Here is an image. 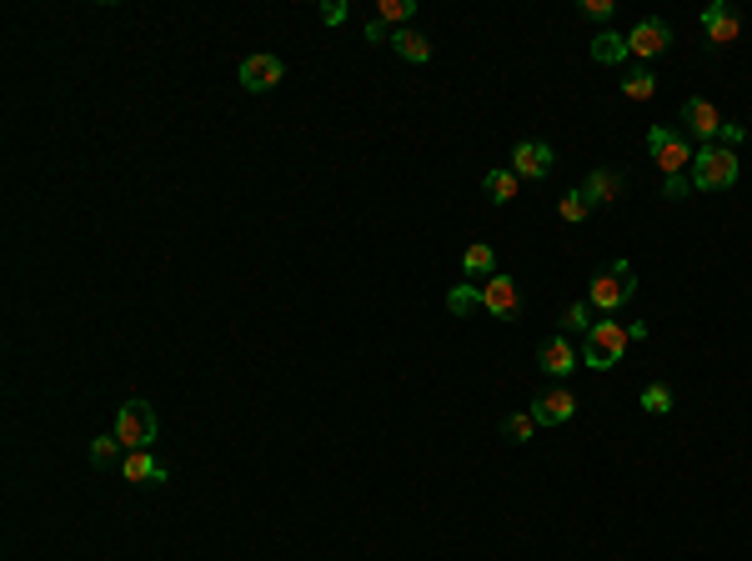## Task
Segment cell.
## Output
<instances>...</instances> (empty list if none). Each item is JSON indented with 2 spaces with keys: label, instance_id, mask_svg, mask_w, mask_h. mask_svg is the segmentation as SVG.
Masks as SVG:
<instances>
[{
  "label": "cell",
  "instance_id": "obj_1",
  "mask_svg": "<svg viewBox=\"0 0 752 561\" xmlns=\"http://www.w3.org/2000/svg\"><path fill=\"white\" fill-rule=\"evenodd\" d=\"M687 181H692V191H727L732 181H737V151L732 146H702L697 156H692V171H687Z\"/></svg>",
  "mask_w": 752,
  "mask_h": 561
},
{
  "label": "cell",
  "instance_id": "obj_2",
  "mask_svg": "<svg viewBox=\"0 0 752 561\" xmlns=\"http://www.w3.org/2000/svg\"><path fill=\"white\" fill-rule=\"evenodd\" d=\"M637 296V276H632V261H612L602 276H592V291H587V306L592 311H602V316H612V311H622L627 301Z\"/></svg>",
  "mask_w": 752,
  "mask_h": 561
},
{
  "label": "cell",
  "instance_id": "obj_3",
  "mask_svg": "<svg viewBox=\"0 0 752 561\" xmlns=\"http://www.w3.org/2000/svg\"><path fill=\"white\" fill-rule=\"evenodd\" d=\"M632 346V336H627V326L622 321H597L592 331H587V346H582V361L592 366V371H612L617 361H622V351Z\"/></svg>",
  "mask_w": 752,
  "mask_h": 561
},
{
  "label": "cell",
  "instance_id": "obj_4",
  "mask_svg": "<svg viewBox=\"0 0 752 561\" xmlns=\"http://www.w3.org/2000/svg\"><path fill=\"white\" fill-rule=\"evenodd\" d=\"M156 431H161V421H156L151 401L131 396V401L121 406V416H116V436H121V446H126V451H151Z\"/></svg>",
  "mask_w": 752,
  "mask_h": 561
},
{
  "label": "cell",
  "instance_id": "obj_5",
  "mask_svg": "<svg viewBox=\"0 0 752 561\" xmlns=\"http://www.w3.org/2000/svg\"><path fill=\"white\" fill-rule=\"evenodd\" d=\"M647 151H652V161L662 166V181L692 171V156H697V151H692L682 136H672L667 126H652V131H647Z\"/></svg>",
  "mask_w": 752,
  "mask_h": 561
},
{
  "label": "cell",
  "instance_id": "obj_6",
  "mask_svg": "<svg viewBox=\"0 0 752 561\" xmlns=\"http://www.w3.org/2000/svg\"><path fill=\"white\" fill-rule=\"evenodd\" d=\"M281 76H286V66H281L271 51H261V56H246V61H241V71H236V81H241L251 96H261V91H276V86H281Z\"/></svg>",
  "mask_w": 752,
  "mask_h": 561
},
{
  "label": "cell",
  "instance_id": "obj_7",
  "mask_svg": "<svg viewBox=\"0 0 752 561\" xmlns=\"http://www.w3.org/2000/svg\"><path fill=\"white\" fill-rule=\"evenodd\" d=\"M482 306H487L497 321H512V316L522 311V291H517V281H512V276H502V271H497V276H487V281H482Z\"/></svg>",
  "mask_w": 752,
  "mask_h": 561
},
{
  "label": "cell",
  "instance_id": "obj_8",
  "mask_svg": "<svg viewBox=\"0 0 752 561\" xmlns=\"http://www.w3.org/2000/svg\"><path fill=\"white\" fill-rule=\"evenodd\" d=\"M682 121H687V131H692L702 146H712V141L722 136V126H727V121L717 116V106L702 101V96H687V101H682Z\"/></svg>",
  "mask_w": 752,
  "mask_h": 561
},
{
  "label": "cell",
  "instance_id": "obj_9",
  "mask_svg": "<svg viewBox=\"0 0 752 561\" xmlns=\"http://www.w3.org/2000/svg\"><path fill=\"white\" fill-rule=\"evenodd\" d=\"M552 161H557V151H552L547 141H522V146L512 151V176H517V181H542V176L552 171Z\"/></svg>",
  "mask_w": 752,
  "mask_h": 561
},
{
  "label": "cell",
  "instance_id": "obj_10",
  "mask_svg": "<svg viewBox=\"0 0 752 561\" xmlns=\"http://www.w3.org/2000/svg\"><path fill=\"white\" fill-rule=\"evenodd\" d=\"M737 31H742V21H737V11L727 6V0H712V6L702 11V36H707V46H732L737 41Z\"/></svg>",
  "mask_w": 752,
  "mask_h": 561
},
{
  "label": "cell",
  "instance_id": "obj_11",
  "mask_svg": "<svg viewBox=\"0 0 752 561\" xmlns=\"http://www.w3.org/2000/svg\"><path fill=\"white\" fill-rule=\"evenodd\" d=\"M572 411H577V396L567 386H552V391L532 396V421L537 426H562V421H572Z\"/></svg>",
  "mask_w": 752,
  "mask_h": 561
},
{
  "label": "cell",
  "instance_id": "obj_12",
  "mask_svg": "<svg viewBox=\"0 0 752 561\" xmlns=\"http://www.w3.org/2000/svg\"><path fill=\"white\" fill-rule=\"evenodd\" d=\"M667 41H672V26H667V21H657V16H647L642 26H632L627 51H632L637 61H647V56H662V51H667Z\"/></svg>",
  "mask_w": 752,
  "mask_h": 561
},
{
  "label": "cell",
  "instance_id": "obj_13",
  "mask_svg": "<svg viewBox=\"0 0 752 561\" xmlns=\"http://www.w3.org/2000/svg\"><path fill=\"white\" fill-rule=\"evenodd\" d=\"M577 361H582V356H577V346H572L567 336H547V341L537 346V366H542L547 376H557V381H562V376H572V366H577Z\"/></svg>",
  "mask_w": 752,
  "mask_h": 561
},
{
  "label": "cell",
  "instance_id": "obj_14",
  "mask_svg": "<svg viewBox=\"0 0 752 561\" xmlns=\"http://www.w3.org/2000/svg\"><path fill=\"white\" fill-rule=\"evenodd\" d=\"M121 476H126L131 486H161V481H166V466H161L151 451H126V456H121Z\"/></svg>",
  "mask_w": 752,
  "mask_h": 561
},
{
  "label": "cell",
  "instance_id": "obj_15",
  "mask_svg": "<svg viewBox=\"0 0 752 561\" xmlns=\"http://www.w3.org/2000/svg\"><path fill=\"white\" fill-rule=\"evenodd\" d=\"M392 51H397L402 61H412V66H427V61H432V36L402 26V31H392Z\"/></svg>",
  "mask_w": 752,
  "mask_h": 561
},
{
  "label": "cell",
  "instance_id": "obj_16",
  "mask_svg": "<svg viewBox=\"0 0 752 561\" xmlns=\"http://www.w3.org/2000/svg\"><path fill=\"white\" fill-rule=\"evenodd\" d=\"M577 191L587 196V206H612V201L622 196V176H617V171H592Z\"/></svg>",
  "mask_w": 752,
  "mask_h": 561
},
{
  "label": "cell",
  "instance_id": "obj_17",
  "mask_svg": "<svg viewBox=\"0 0 752 561\" xmlns=\"http://www.w3.org/2000/svg\"><path fill=\"white\" fill-rule=\"evenodd\" d=\"M592 61H602V66H622V61H632V51H627V36H617V31H602V36H592Z\"/></svg>",
  "mask_w": 752,
  "mask_h": 561
},
{
  "label": "cell",
  "instance_id": "obj_18",
  "mask_svg": "<svg viewBox=\"0 0 752 561\" xmlns=\"http://www.w3.org/2000/svg\"><path fill=\"white\" fill-rule=\"evenodd\" d=\"M462 271H467V276H497V251H492L487 241H472V246L462 251Z\"/></svg>",
  "mask_w": 752,
  "mask_h": 561
},
{
  "label": "cell",
  "instance_id": "obj_19",
  "mask_svg": "<svg viewBox=\"0 0 752 561\" xmlns=\"http://www.w3.org/2000/svg\"><path fill=\"white\" fill-rule=\"evenodd\" d=\"M622 96H627V101H652V96H657V76L642 71V66L627 71V76H622Z\"/></svg>",
  "mask_w": 752,
  "mask_h": 561
},
{
  "label": "cell",
  "instance_id": "obj_20",
  "mask_svg": "<svg viewBox=\"0 0 752 561\" xmlns=\"http://www.w3.org/2000/svg\"><path fill=\"white\" fill-rule=\"evenodd\" d=\"M482 186H487V196H492L497 206H507V201H517V186H522V181H517L512 171H487Z\"/></svg>",
  "mask_w": 752,
  "mask_h": 561
},
{
  "label": "cell",
  "instance_id": "obj_21",
  "mask_svg": "<svg viewBox=\"0 0 752 561\" xmlns=\"http://www.w3.org/2000/svg\"><path fill=\"white\" fill-rule=\"evenodd\" d=\"M472 306H482V286L462 281V286H452V291H447V311H452V316H467Z\"/></svg>",
  "mask_w": 752,
  "mask_h": 561
},
{
  "label": "cell",
  "instance_id": "obj_22",
  "mask_svg": "<svg viewBox=\"0 0 752 561\" xmlns=\"http://www.w3.org/2000/svg\"><path fill=\"white\" fill-rule=\"evenodd\" d=\"M412 11H417L412 0H382V6H376V21H382V26H397V31H402V26L412 21Z\"/></svg>",
  "mask_w": 752,
  "mask_h": 561
},
{
  "label": "cell",
  "instance_id": "obj_23",
  "mask_svg": "<svg viewBox=\"0 0 752 561\" xmlns=\"http://www.w3.org/2000/svg\"><path fill=\"white\" fill-rule=\"evenodd\" d=\"M557 216H562L567 226H577V221H587V216H592V206H587V196H582V191H567V196L557 201Z\"/></svg>",
  "mask_w": 752,
  "mask_h": 561
},
{
  "label": "cell",
  "instance_id": "obj_24",
  "mask_svg": "<svg viewBox=\"0 0 752 561\" xmlns=\"http://www.w3.org/2000/svg\"><path fill=\"white\" fill-rule=\"evenodd\" d=\"M532 431H537L532 411H512V416H502V436H507V441H532Z\"/></svg>",
  "mask_w": 752,
  "mask_h": 561
},
{
  "label": "cell",
  "instance_id": "obj_25",
  "mask_svg": "<svg viewBox=\"0 0 752 561\" xmlns=\"http://www.w3.org/2000/svg\"><path fill=\"white\" fill-rule=\"evenodd\" d=\"M642 411H652V416H667V411H672V386L652 381V386L642 391Z\"/></svg>",
  "mask_w": 752,
  "mask_h": 561
},
{
  "label": "cell",
  "instance_id": "obj_26",
  "mask_svg": "<svg viewBox=\"0 0 752 561\" xmlns=\"http://www.w3.org/2000/svg\"><path fill=\"white\" fill-rule=\"evenodd\" d=\"M121 451H126L121 436H96V441H91V466H111Z\"/></svg>",
  "mask_w": 752,
  "mask_h": 561
},
{
  "label": "cell",
  "instance_id": "obj_27",
  "mask_svg": "<svg viewBox=\"0 0 752 561\" xmlns=\"http://www.w3.org/2000/svg\"><path fill=\"white\" fill-rule=\"evenodd\" d=\"M587 311H592L587 301H572V306H567V316H562V331H592Z\"/></svg>",
  "mask_w": 752,
  "mask_h": 561
},
{
  "label": "cell",
  "instance_id": "obj_28",
  "mask_svg": "<svg viewBox=\"0 0 752 561\" xmlns=\"http://www.w3.org/2000/svg\"><path fill=\"white\" fill-rule=\"evenodd\" d=\"M577 11H582L587 21H607V16H612L617 6H612V0H582V6H577Z\"/></svg>",
  "mask_w": 752,
  "mask_h": 561
},
{
  "label": "cell",
  "instance_id": "obj_29",
  "mask_svg": "<svg viewBox=\"0 0 752 561\" xmlns=\"http://www.w3.org/2000/svg\"><path fill=\"white\" fill-rule=\"evenodd\" d=\"M687 191H692V181H687V176H667V181H662V201H682Z\"/></svg>",
  "mask_w": 752,
  "mask_h": 561
},
{
  "label": "cell",
  "instance_id": "obj_30",
  "mask_svg": "<svg viewBox=\"0 0 752 561\" xmlns=\"http://www.w3.org/2000/svg\"><path fill=\"white\" fill-rule=\"evenodd\" d=\"M321 21H326V26H341V21H346V6H341V0H326V6H321Z\"/></svg>",
  "mask_w": 752,
  "mask_h": 561
},
{
  "label": "cell",
  "instance_id": "obj_31",
  "mask_svg": "<svg viewBox=\"0 0 752 561\" xmlns=\"http://www.w3.org/2000/svg\"><path fill=\"white\" fill-rule=\"evenodd\" d=\"M366 46H387V26H382V21L366 26Z\"/></svg>",
  "mask_w": 752,
  "mask_h": 561
}]
</instances>
